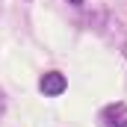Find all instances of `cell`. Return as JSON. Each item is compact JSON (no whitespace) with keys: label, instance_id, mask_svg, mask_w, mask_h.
<instances>
[{"label":"cell","instance_id":"5b68a950","mask_svg":"<svg viewBox=\"0 0 127 127\" xmlns=\"http://www.w3.org/2000/svg\"><path fill=\"white\" fill-rule=\"evenodd\" d=\"M124 50H127V47H124Z\"/></svg>","mask_w":127,"mask_h":127},{"label":"cell","instance_id":"3957f363","mask_svg":"<svg viewBox=\"0 0 127 127\" xmlns=\"http://www.w3.org/2000/svg\"><path fill=\"white\" fill-rule=\"evenodd\" d=\"M6 103H9V100H6V92L0 89V118H3V112H6Z\"/></svg>","mask_w":127,"mask_h":127},{"label":"cell","instance_id":"277c9868","mask_svg":"<svg viewBox=\"0 0 127 127\" xmlns=\"http://www.w3.org/2000/svg\"><path fill=\"white\" fill-rule=\"evenodd\" d=\"M68 3H83V0H68Z\"/></svg>","mask_w":127,"mask_h":127},{"label":"cell","instance_id":"6da1fadb","mask_svg":"<svg viewBox=\"0 0 127 127\" xmlns=\"http://www.w3.org/2000/svg\"><path fill=\"white\" fill-rule=\"evenodd\" d=\"M103 127H127V103H109L100 112Z\"/></svg>","mask_w":127,"mask_h":127},{"label":"cell","instance_id":"7a4b0ae2","mask_svg":"<svg viewBox=\"0 0 127 127\" xmlns=\"http://www.w3.org/2000/svg\"><path fill=\"white\" fill-rule=\"evenodd\" d=\"M38 89H41V95H47V97L62 95V92H65V74H59V71L44 74V77H41V83H38Z\"/></svg>","mask_w":127,"mask_h":127}]
</instances>
